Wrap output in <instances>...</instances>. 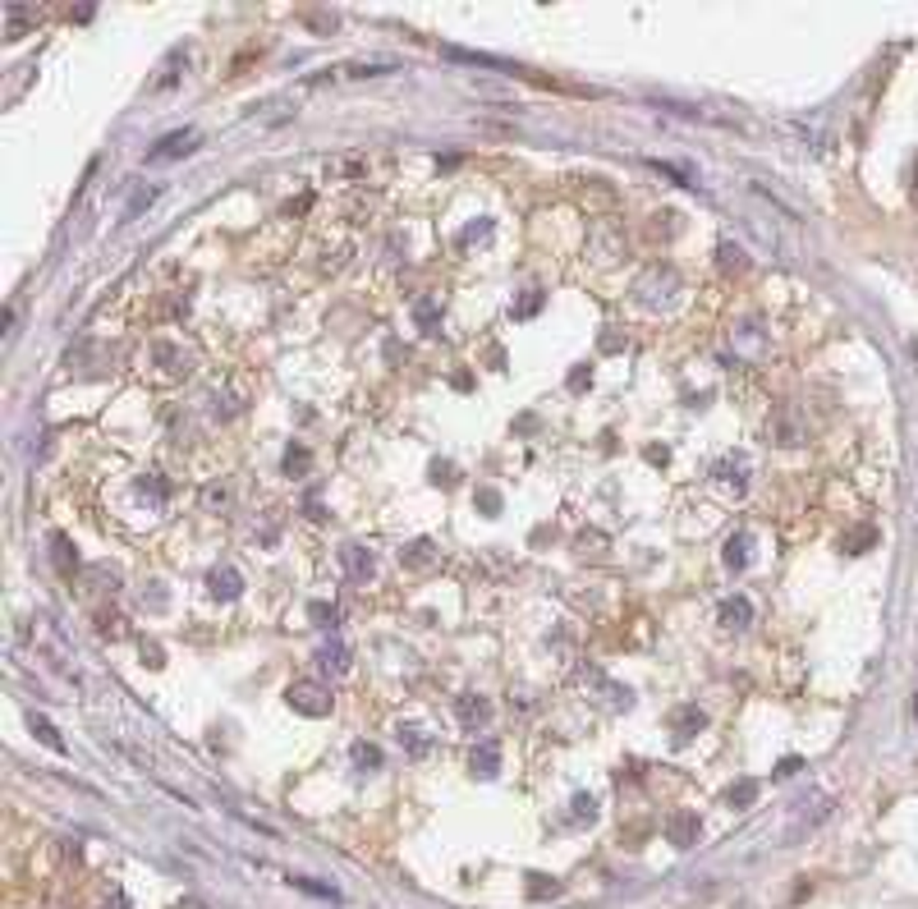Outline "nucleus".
Segmentation results:
<instances>
[{"label":"nucleus","instance_id":"26","mask_svg":"<svg viewBox=\"0 0 918 909\" xmlns=\"http://www.w3.org/2000/svg\"><path fill=\"white\" fill-rule=\"evenodd\" d=\"M175 909H207V905H203V900H193V896H188V900H179Z\"/></svg>","mask_w":918,"mask_h":909},{"label":"nucleus","instance_id":"14","mask_svg":"<svg viewBox=\"0 0 918 909\" xmlns=\"http://www.w3.org/2000/svg\"><path fill=\"white\" fill-rule=\"evenodd\" d=\"M354 767H363V772L381 767V748H377V744H363V739H358V744H354Z\"/></svg>","mask_w":918,"mask_h":909},{"label":"nucleus","instance_id":"11","mask_svg":"<svg viewBox=\"0 0 918 909\" xmlns=\"http://www.w3.org/2000/svg\"><path fill=\"white\" fill-rule=\"evenodd\" d=\"M212 592H216V598H225V602H234L239 592H244V583H239L234 570H212Z\"/></svg>","mask_w":918,"mask_h":909},{"label":"nucleus","instance_id":"15","mask_svg":"<svg viewBox=\"0 0 918 909\" xmlns=\"http://www.w3.org/2000/svg\"><path fill=\"white\" fill-rule=\"evenodd\" d=\"M753 795H757V785H753V781H739V785H730V790H726V804L748 808V804H753Z\"/></svg>","mask_w":918,"mask_h":909},{"label":"nucleus","instance_id":"7","mask_svg":"<svg viewBox=\"0 0 918 909\" xmlns=\"http://www.w3.org/2000/svg\"><path fill=\"white\" fill-rule=\"evenodd\" d=\"M317 666H322L327 676H345V670H349V648L345 643H322V648H317Z\"/></svg>","mask_w":918,"mask_h":909},{"label":"nucleus","instance_id":"10","mask_svg":"<svg viewBox=\"0 0 918 909\" xmlns=\"http://www.w3.org/2000/svg\"><path fill=\"white\" fill-rule=\"evenodd\" d=\"M496 758H501V744L487 739L483 748H473V772L477 776H496Z\"/></svg>","mask_w":918,"mask_h":909},{"label":"nucleus","instance_id":"19","mask_svg":"<svg viewBox=\"0 0 918 909\" xmlns=\"http://www.w3.org/2000/svg\"><path fill=\"white\" fill-rule=\"evenodd\" d=\"M561 891V882H546V878H538V873H529V896L538 900V896H555Z\"/></svg>","mask_w":918,"mask_h":909},{"label":"nucleus","instance_id":"20","mask_svg":"<svg viewBox=\"0 0 918 909\" xmlns=\"http://www.w3.org/2000/svg\"><path fill=\"white\" fill-rule=\"evenodd\" d=\"M748 538H735L730 546H726V565H748V546H744Z\"/></svg>","mask_w":918,"mask_h":909},{"label":"nucleus","instance_id":"5","mask_svg":"<svg viewBox=\"0 0 918 909\" xmlns=\"http://www.w3.org/2000/svg\"><path fill=\"white\" fill-rule=\"evenodd\" d=\"M455 712H459L464 726H487V721H492V703H487L483 694H459V698H455Z\"/></svg>","mask_w":918,"mask_h":909},{"label":"nucleus","instance_id":"17","mask_svg":"<svg viewBox=\"0 0 918 909\" xmlns=\"http://www.w3.org/2000/svg\"><path fill=\"white\" fill-rule=\"evenodd\" d=\"M285 473H290V478L308 473V450H303V446H290V455H285Z\"/></svg>","mask_w":918,"mask_h":909},{"label":"nucleus","instance_id":"23","mask_svg":"<svg viewBox=\"0 0 918 909\" xmlns=\"http://www.w3.org/2000/svg\"><path fill=\"white\" fill-rule=\"evenodd\" d=\"M225 501H230V487H207V492H203V505H207V510H225Z\"/></svg>","mask_w":918,"mask_h":909},{"label":"nucleus","instance_id":"1","mask_svg":"<svg viewBox=\"0 0 918 909\" xmlns=\"http://www.w3.org/2000/svg\"><path fill=\"white\" fill-rule=\"evenodd\" d=\"M285 698H290L294 712H303V717H327V712H331V703H336L331 689H327V685H317V680H294Z\"/></svg>","mask_w":918,"mask_h":909},{"label":"nucleus","instance_id":"2","mask_svg":"<svg viewBox=\"0 0 918 909\" xmlns=\"http://www.w3.org/2000/svg\"><path fill=\"white\" fill-rule=\"evenodd\" d=\"M666 836H670V845H675V850H689V845L703 836V822H698V813H689V808H675V813L666 817Z\"/></svg>","mask_w":918,"mask_h":909},{"label":"nucleus","instance_id":"9","mask_svg":"<svg viewBox=\"0 0 918 909\" xmlns=\"http://www.w3.org/2000/svg\"><path fill=\"white\" fill-rule=\"evenodd\" d=\"M675 726H680V730H675V739L685 744V739H694V735L707 726V717L698 712V707H680V712H675Z\"/></svg>","mask_w":918,"mask_h":909},{"label":"nucleus","instance_id":"24","mask_svg":"<svg viewBox=\"0 0 918 909\" xmlns=\"http://www.w3.org/2000/svg\"><path fill=\"white\" fill-rule=\"evenodd\" d=\"M56 561H60V570H65V574L78 565V556H69V542H65V538H56Z\"/></svg>","mask_w":918,"mask_h":909},{"label":"nucleus","instance_id":"3","mask_svg":"<svg viewBox=\"0 0 918 909\" xmlns=\"http://www.w3.org/2000/svg\"><path fill=\"white\" fill-rule=\"evenodd\" d=\"M340 565H345V574H349L354 583H368V579H372V570H377L372 551H368L363 542H349V546L340 551Z\"/></svg>","mask_w":918,"mask_h":909},{"label":"nucleus","instance_id":"25","mask_svg":"<svg viewBox=\"0 0 918 909\" xmlns=\"http://www.w3.org/2000/svg\"><path fill=\"white\" fill-rule=\"evenodd\" d=\"M308 611H312V620H317V625H336V607H327V602H312Z\"/></svg>","mask_w":918,"mask_h":909},{"label":"nucleus","instance_id":"4","mask_svg":"<svg viewBox=\"0 0 918 909\" xmlns=\"http://www.w3.org/2000/svg\"><path fill=\"white\" fill-rule=\"evenodd\" d=\"M197 143H203V138H197L193 129L166 134V143H156V147H147V162H175V156H188V152H193Z\"/></svg>","mask_w":918,"mask_h":909},{"label":"nucleus","instance_id":"16","mask_svg":"<svg viewBox=\"0 0 918 909\" xmlns=\"http://www.w3.org/2000/svg\"><path fill=\"white\" fill-rule=\"evenodd\" d=\"M400 744L409 748L414 758H423V754H427V739H423V735H418L414 726H400Z\"/></svg>","mask_w":918,"mask_h":909},{"label":"nucleus","instance_id":"6","mask_svg":"<svg viewBox=\"0 0 918 909\" xmlns=\"http://www.w3.org/2000/svg\"><path fill=\"white\" fill-rule=\"evenodd\" d=\"M400 565H405V570H414V574L432 570V565H436V546H432L427 538H418L414 546H405V551H400Z\"/></svg>","mask_w":918,"mask_h":909},{"label":"nucleus","instance_id":"12","mask_svg":"<svg viewBox=\"0 0 918 909\" xmlns=\"http://www.w3.org/2000/svg\"><path fill=\"white\" fill-rule=\"evenodd\" d=\"M28 726H32V735H37V739H42L47 748H56V754H65V739L56 735V726H51L47 717H37V712H32V717H28Z\"/></svg>","mask_w":918,"mask_h":909},{"label":"nucleus","instance_id":"18","mask_svg":"<svg viewBox=\"0 0 918 909\" xmlns=\"http://www.w3.org/2000/svg\"><path fill=\"white\" fill-rule=\"evenodd\" d=\"M570 813H574V822H583V817L592 822V817H597V800H592V795H574V808H570Z\"/></svg>","mask_w":918,"mask_h":909},{"label":"nucleus","instance_id":"8","mask_svg":"<svg viewBox=\"0 0 918 909\" xmlns=\"http://www.w3.org/2000/svg\"><path fill=\"white\" fill-rule=\"evenodd\" d=\"M748 620H753L748 598H726V602H721V625H726V629H744Z\"/></svg>","mask_w":918,"mask_h":909},{"label":"nucleus","instance_id":"13","mask_svg":"<svg viewBox=\"0 0 918 909\" xmlns=\"http://www.w3.org/2000/svg\"><path fill=\"white\" fill-rule=\"evenodd\" d=\"M327 175H345V179H358V175H368V166L358 162V156H336V162L327 166Z\"/></svg>","mask_w":918,"mask_h":909},{"label":"nucleus","instance_id":"22","mask_svg":"<svg viewBox=\"0 0 918 909\" xmlns=\"http://www.w3.org/2000/svg\"><path fill=\"white\" fill-rule=\"evenodd\" d=\"M721 267L726 271H744L748 262H744V253H735V244H721Z\"/></svg>","mask_w":918,"mask_h":909},{"label":"nucleus","instance_id":"21","mask_svg":"<svg viewBox=\"0 0 918 909\" xmlns=\"http://www.w3.org/2000/svg\"><path fill=\"white\" fill-rule=\"evenodd\" d=\"M152 197H156V188H143V193H134V203H129V212H125V221H134V216H143V207H152Z\"/></svg>","mask_w":918,"mask_h":909}]
</instances>
